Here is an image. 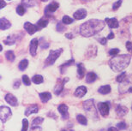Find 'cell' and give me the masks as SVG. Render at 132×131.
Segmentation results:
<instances>
[{"label": "cell", "mask_w": 132, "mask_h": 131, "mask_svg": "<svg viewBox=\"0 0 132 131\" xmlns=\"http://www.w3.org/2000/svg\"><path fill=\"white\" fill-rule=\"evenodd\" d=\"M32 81H33V82L34 83V84L38 85V84H41V83L44 82V79H43V77H42L41 75H36L32 78Z\"/></svg>", "instance_id": "29"}, {"label": "cell", "mask_w": 132, "mask_h": 131, "mask_svg": "<svg viewBox=\"0 0 132 131\" xmlns=\"http://www.w3.org/2000/svg\"><path fill=\"white\" fill-rule=\"evenodd\" d=\"M22 82L24 83V85L26 86H30L31 84V81L29 78H28V75H23L22 76Z\"/></svg>", "instance_id": "36"}, {"label": "cell", "mask_w": 132, "mask_h": 131, "mask_svg": "<svg viewBox=\"0 0 132 131\" xmlns=\"http://www.w3.org/2000/svg\"><path fill=\"white\" fill-rule=\"evenodd\" d=\"M105 22L110 28H118L119 27V22L116 18H105Z\"/></svg>", "instance_id": "13"}, {"label": "cell", "mask_w": 132, "mask_h": 131, "mask_svg": "<svg viewBox=\"0 0 132 131\" xmlns=\"http://www.w3.org/2000/svg\"><path fill=\"white\" fill-rule=\"evenodd\" d=\"M74 64V59H70V60H69L68 62H66L65 64H62L61 66L59 67L60 72H61L62 74H64V71H65V69H67V68L70 67V66H71V64Z\"/></svg>", "instance_id": "22"}, {"label": "cell", "mask_w": 132, "mask_h": 131, "mask_svg": "<svg viewBox=\"0 0 132 131\" xmlns=\"http://www.w3.org/2000/svg\"><path fill=\"white\" fill-rule=\"evenodd\" d=\"M105 26V22L99 19H91L80 27V34L83 37H91L100 33Z\"/></svg>", "instance_id": "1"}, {"label": "cell", "mask_w": 132, "mask_h": 131, "mask_svg": "<svg viewBox=\"0 0 132 131\" xmlns=\"http://www.w3.org/2000/svg\"><path fill=\"white\" fill-rule=\"evenodd\" d=\"M131 56L129 54L118 55L109 61V65L113 71L119 72L121 70L125 69L130 64Z\"/></svg>", "instance_id": "2"}, {"label": "cell", "mask_w": 132, "mask_h": 131, "mask_svg": "<svg viewBox=\"0 0 132 131\" xmlns=\"http://www.w3.org/2000/svg\"><path fill=\"white\" fill-rule=\"evenodd\" d=\"M83 106H84V111H85L89 117L91 118H96L97 117V111L96 109L94 107V100L93 99H88V100L85 101L83 103Z\"/></svg>", "instance_id": "3"}, {"label": "cell", "mask_w": 132, "mask_h": 131, "mask_svg": "<svg viewBox=\"0 0 132 131\" xmlns=\"http://www.w3.org/2000/svg\"><path fill=\"white\" fill-rule=\"evenodd\" d=\"M10 27H11V24H10V21H8L6 18L2 17L0 19V28H1V30H6Z\"/></svg>", "instance_id": "17"}, {"label": "cell", "mask_w": 132, "mask_h": 131, "mask_svg": "<svg viewBox=\"0 0 132 131\" xmlns=\"http://www.w3.org/2000/svg\"><path fill=\"white\" fill-rule=\"evenodd\" d=\"M39 46V40L38 39H33L30 42V46H29V52L33 57L36 56L37 54V48Z\"/></svg>", "instance_id": "9"}, {"label": "cell", "mask_w": 132, "mask_h": 131, "mask_svg": "<svg viewBox=\"0 0 132 131\" xmlns=\"http://www.w3.org/2000/svg\"><path fill=\"white\" fill-rule=\"evenodd\" d=\"M117 82H123L126 80V72H122L117 76Z\"/></svg>", "instance_id": "33"}, {"label": "cell", "mask_w": 132, "mask_h": 131, "mask_svg": "<svg viewBox=\"0 0 132 131\" xmlns=\"http://www.w3.org/2000/svg\"><path fill=\"white\" fill-rule=\"evenodd\" d=\"M77 75L80 79H82L85 75V68H84L82 64H77Z\"/></svg>", "instance_id": "21"}, {"label": "cell", "mask_w": 132, "mask_h": 131, "mask_svg": "<svg viewBox=\"0 0 132 131\" xmlns=\"http://www.w3.org/2000/svg\"><path fill=\"white\" fill-rule=\"evenodd\" d=\"M15 41H16V36L15 35H10L8 36V37L5 39L4 43L6 44V45H14L15 43Z\"/></svg>", "instance_id": "23"}, {"label": "cell", "mask_w": 132, "mask_h": 131, "mask_svg": "<svg viewBox=\"0 0 132 131\" xmlns=\"http://www.w3.org/2000/svg\"><path fill=\"white\" fill-rule=\"evenodd\" d=\"M117 128L119 130H123V129H125L126 128H127V124H126V123H125V122L118 123V124H117Z\"/></svg>", "instance_id": "35"}, {"label": "cell", "mask_w": 132, "mask_h": 131, "mask_svg": "<svg viewBox=\"0 0 132 131\" xmlns=\"http://www.w3.org/2000/svg\"><path fill=\"white\" fill-rule=\"evenodd\" d=\"M107 131H118V128H114V127H111L108 129Z\"/></svg>", "instance_id": "47"}, {"label": "cell", "mask_w": 132, "mask_h": 131, "mask_svg": "<svg viewBox=\"0 0 132 131\" xmlns=\"http://www.w3.org/2000/svg\"><path fill=\"white\" fill-rule=\"evenodd\" d=\"M81 2H89V1H92V0H81Z\"/></svg>", "instance_id": "50"}, {"label": "cell", "mask_w": 132, "mask_h": 131, "mask_svg": "<svg viewBox=\"0 0 132 131\" xmlns=\"http://www.w3.org/2000/svg\"><path fill=\"white\" fill-rule=\"evenodd\" d=\"M62 51H63L62 48L50 51L49 56L47 57V58L46 59V61H45V67L51 66V65L53 64L54 63L56 62V60L59 57L60 55H61Z\"/></svg>", "instance_id": "4"}, {"label": "cell", "mask_w": 132, "mask_h": 131, "mask_svg": "<svg viewBox=\"0 0 132 131\" xmlns=\"http://www.w3.org/2000/svg\"><path fill=\"white\" fill-rule=\"evenodd\" d=\"M116 112L118 115V117H122L128 112V109L127 107L123 106H118L117 108H116Z\"/></svg>", "instance_id": "18"}, {"label": "cell", "mask_w": 132, "mask_h": 131, "mask_svg": "<svg viewBox=\"0 0 132 131\" xmlns=\"http://www.w3.org/2000/svg\"><path fill=\"white\" fill-rule=\"evenodd\" d=\"M98 41L101 44V45H105L107 42V39H105V38H100V39H98Z\"/></svg>", "instance_id": "42"}, {"label": "cell", "mask_w": 132, "mask_h": 131, "mask_svg": "<svg viewBox=\"0 0 132 131\" xmlns=\"http://www.w3.org/2000/svg\"><path fill=\"white\" fill-rule=\"evenodd\" d=\"M118 52H119V50L115 48V49H111L109 51V55L111 56H115V55H117Z\"/></svg>", "instance_id": "40"}, {"label": "cell", "mask_w": 132, "mask_h": 131, "mask_svg": "<svg viewBox=\"0 0 132 131\" xmlns=\"http://www.w3.org/2000/svg\"><path fill=\"white\" fill-rule=\"evenodd\" d=\"M111 90H112V89H111V87L109 85L101 86V87L99 88V93L101 94H107L110 93Z\"/></svg>", "instance_id": "26"}, {"label": "cell", "mask_w": 132, "mask_h": 131, "mask_svg": "<svg viewBox=\"0 0 132 131\" xmlns=\"http://www.w3.org/2000/svg\"><path fill=\"white\" fill-rule=\"evenodd\" d=\"M114 37H115V34L112 32H111L109 34H108L106 39H107V40H112V39H114Z\"/></svg>", "instance_id": "45"}, {"label": "cell", "mask_w": 132, "mask_h": 131, "mask_svg": "<svg viewBox=\"0 0 132 131\" xmlns=\"http://www.w3.org/2000/svg\"><path fill=\"white\" fill-rule=\"evenodd\" d=\"M59 5L57 2H52L45 9V13H46V15H48L49 14L51 15L52 13L56 11V10L59 9Z\"/></svg>", "instance_id": "10"}, {"label": "cell", "mask_w": 132, "mask_h": 131, "mask_svg": "<svg viewBox=\"0 0 132 131\" xmlns=\"http://www.w3.org/2000/svg\"><path fill=\"white\" fill-rule=\"evenodd\" d=\"M19 87H20V81L16 80L15 82L14 85H13V88H14V89H17Z\"/></svg>", "instance_id": "44"}, {"label": "cell", "mask_w": 132, "mask_h": 131, "mask_svg": "<svg viewBox=\"0 0 132 131\" xmlns=\"http://www.w3.org/2000/svg\"><path fill=\"white\" fill-rule=\"evenodd\" d=\"M5 57H6L7 60H9L10 62H13L15 58V53L12 51H8L6 53H5Z\"/></svg>", "instance_id": "30"}, {"label": "cell", "mask_w": 132, "mask_h": 131, "mask_svg": "<svg viewBox=\"0 0 132 131\" xmlns=\"http://www.w3.org/2000/svg\"><path fill=\"white\" fill-rule=\"evenodd\" d=\"M22 4L28 8L33 7L37 4V0H22Z\"/></svg>", "instance_id": "27"}, {"label": "cell", "mask_w": 132, "mask_h": 131, "mask_svg": "<svg viewBox=\"0 0 132 131\" xmlns=\"http://www.w3.org/2000/svg\"><path fill=\"white\" fill-rule=\"evenodd\" d=\"M65 36H66V38L69 39V40H71V39L73 38V35L71 34V33H66Z\"/></svg>", "instance_id": "48"}, {"label": "cell", "mask_w": 132, "mask_h": 131, "mask_svg": "<svg viewBox=\"0 0 132 131\" xmlns=\"http://www.w3.org/2000/svg\"><path fill=\"white\" fill-rule=\"evenodd\" d=\"M25 11H26V10H25V7H24V5H22V4H20V5H18L17 8H16V13L19 15H23L25 14Z\"/></svg>", "instance_id": "32"}, {"label": "cell", "mask_w": 132, "mask_h": 131, "mask_svg": "<svg viewBox=\"0 0 132 131\" xmlns=\"http://www.w3.org/2000/svg\"><path fill=\"white\" fill-rule=\"evenodd\" d=\"M87 14H88V13H87L86 10L80 9V10H76V11L74 13L73 16L76 20H81V19H83V18H85L87 16Z\"/></svg>", "instance_id": "14"}, {"label": "cell", "mask_w": 132, "mask_h": 131, "mask_svg": "<svg viewBox=\"0 0 132 131\" xmlns=\"http://www.w3.org/2000/svg\"><path fill=\"white\" fill-rule=\"evenodd\" d=\"M98 109L100 111V113L101 114V116L103 117H107L109 114V103L107 102H100L98 104Z\"/></svg>", "instance_id": "6"}, {"label": "cell", "mask_w": 132, "mask_h": 131, "mask_svg": "<svg viewBox=\"0 0 132 131\" xmlns=\"http://www.w3.org/2000/svg\"><path fill=\"white\" fill-rule=\"evenodd\" d=\"M39 98H40L41 101L43 103H46L50 99H52V94L49 92H45V93H39Z\"/></svg>", "instance_id": "19"}, {"label": "cell", "mask_w": 132, "mask_h": 131, "mask_svg": "<svg viewBox=\"0 0 132 131\" xmlns=\"http://www.w3.org/2000/svg\"><path fill=\"white\" fill-rule=\"evenodd\" d=\"M28 66V60L23 59L19 63V64H18V69H19L21 71H23V70H25L27 69Z\"/></svg>", "instance_id": "25"}, {"label": "cell", "mask_w": 132, "mask_h": 131, "mask_svg": "<svg viewBox=\"0 0 132 131\" xmlns=\"http://www.w3.org/2000/svg\"><path fill=\"white\" fill-rule=\"evenodd\" d=\"M97 78H98V76H97V75L95 73L89 72L86 75V82L88 83H92V82H94Z\"/></svg>", "instance_id": "20"}, {"label": "cell", "mask_w": 132, "mask_h": 131, "mask_svg": "<svg viewBox=\"0 0 132 131\" xmlns=\"http://www.w3.org/2000/svg\"><path fill=\"white\" fill-rule=\"evenodd\" d=\"M57 32L62 33V32H64V31L66 30V28L64 27V26H63L61 24V22H59V23H57Z\"/></svg>", "instance_id": "37"}, {"label": "cell", "mask_w": 132, "mask_h": 131, "mask_svg": "<svg viewBox=\"0 0 132 131\" xmlns=\"http://www.w3.org/2000/svg\"><path fill=\"white\" fill-rule=\"evenodd\" d=\"M12 112L9 107L5 106H1L0 107V120L2 123H5L11 117Z\"/></svg>", "instance_id": "5"}, {"label": "cell", "mask_w": 132, "mask_h": 131, "mask_svg": "<svg viewBox=\"0 0 132 131\" xmlns=\"http://www.w3.org/2000/svg\"><path fill=\"white\" fill-rule=\"evenodd\" d=\"M43 121H44L43 117H36V118L34 119L32 125H33V126H38L39 124H42V123H43Z\"/></svg>", "instance_id": "34"}, {"label": "cell", "mask_w": 132, "mask_h": 131, "mask_svg": "<svg viewBox=\"0 0 132 131\" xmlns=\"http://www.w3.org/2000/svg\"><path fill=\"white\" fill-rule=\"evenodd\" d=\"M48 23H49V21L46 19V18H41L40 20H39L38 21V22H37V26L39 28H46L47 25H48Z\"/></svg>", "instance_id": "24"}, {"label": "cell", "mask_w": 132, "mask_h": 131, "mask_svg": "<svg viewBox=\"0 0 132 131\" xmlns=\"http://www.w3.org/2000/svg\"><path fill=\"white\" fill-rule=\"evenodd\" d=\"M42 2H46V1H48V0H41Z\"/></svg>", "instance_id": "51"}, {"label": "cell", "mask_w": 132, "mask_h": 131, "mask_svg": "<svg viewBox=\"0 0 132 131\" xmlns=\"http://www.w3.org/2000/svg\"><path fill=\"white\" fill-rule=\"evenodd\" d=\"M125 46H126V48H127V50H128V51L131 52V54H132V43L130 42V41H127Z\"/></svg>", "instance_id": "41"}, {"label": "cell", "mask_w": 132, "mask_h": 131, "mask_svg": "<svg viewBox=\"0 0 132 131\" xmlns=\"http://www.w3.org/2000/svg\"><path fill=\"white\" fill-rule=\"evenodd\" d=\"M68 80H69L68 78H65V79H64V80H60V79L59 80L56 88H54V93L56 95H59V94L61 93V92L64 90V84L68 82Z\"/></svg>", "instance_id": "8"}, {"label": "cell", "mask_w": 132, "mask_h": 131, "mask_svg": "<svg viewBox=\"0 0 132 131\" xmlns=\"http://www.w3.org/2000/svg\"><path fill=\"white\" fill-rule=\"evenodd\" d=\"M74 22V20L72 18H70V16H68V15H64V16H63V19H62V22L64 23L65 25H69V24H71Z\"/></svg>", "instance_id": "31"}, {"label": "cell", "mask_w": 132, "mask_h": 131, "mask_svg": "<svg viewBox=\"0 0 132 131\" xmlns=\"http://www.w3.org/2000/svg\"><path fill=\"white\" fill-rule=\"evenodd\" d=\"M87 88L84 87V86H80L77 88L76 89L75 93H74V95L76 97H78V98H82V97L87 93Z\"/></svg>", "instance_id": "15"}, {"label": "cell", "mask_w": 132, "mask_h": 131, "mask_svg": "<svg viewBox=\"0 0 132 131\" xmlns=\"http://www.w3.org/2000/svg\"><path fill=\"white\" fill-rule=\"evenodd\" d=\"M76 120L78 121V123H80V124L82 125H87V124H88L87 117L81 114H78L77 116H76Z\"/></svg>", "instance_id": "28"}, {"label": "cell", "mask_w": 132, "mask_h": 131, "mask_svg": "<svg viewBox=\"0 0 132 131\" xmlns=\"http://www.w3.org/2000/svg\"><path fill=\"white\" fill-rule=\"evenodd\" d=\"M57 110H59V113L61 114L62 118L63 119H68L69 118V113H68V106L64 104H59V107H57Z\"/></svg>", "instance_id": "11"}, {"label": "cell", "mask_w": 132, "mask_h": 131, "mask_svg": "<svg viewBox=\"0 0 132 131\" xmlns=\"http://www.w3.org/2000/svg\"><path fill=\"white\" fill-rule=\"evenodd\" d=\"M4 99H5V101L10 104V106H17V99L11 93L6 94Z\"/></svg>", "instance_id": "12"}, {"label": "cell", "mask_w": 132, "mask_h": 131, "mask_svg": "<svg viewBox=\"0 0 132 131\" xmlns=\"http://www.w3.org/2000/svg\"><path fill=\"white\" fill-rule=\"evenodd\" d=\"M71 131H73V130H71Z\"/></svg>", "instance_id": "53"}, {"label": "cell", "mask_w": 132, "mask_h": 131, "mask_svg": "<svg viewBox=\"0 0 132 131\" xmlns=\"http://www.w3.org/2000/svg\"><path fill=\"white\" fill-rule=\"evenodd\" d=\"M24 29L27 31L28 34L33 35L37 32V31L40 29V28H39L37 25H34L31 22H25V24H24Z\"/></svg>", "instance_id": "7"}, {"label": "cell", "mask_w": 132, "mask_h": 131, "mask_svg": "<svg viewBox=\"0 0 132 131\" xmlns=\"http://www.w3.org/2000/svg\"><path fill=\"white\" fill-rule=\"evenodd\" d=\"M5 6H6V3H5L4 0H1V7H0V9H3V8H4Z\"/></svg>", "instance_id": "46"}, {"label": "cell", "mask_w": 132, "mask_h": 131, "mask_svg": "<svg viewBox=\"0 0 132 131\" xmlns=\"http://www.w3.org/2000/svg\"><path fill=\"white\" fill-rule=\"evenodd\" d=\"M121 4H122V0H118V1H117L112 4V9L114 10H117L121 6Z\"/></svg>", "instance_id": "39"}, {"label": "cell", "mask_w": 132, "mask_h": 131, "mask_svg": "<svg viewBox=\"0 0 132 131\" xmlns=\"http://www.w3.org/2000/svg\"><path fill=\"white\" fill-rule=\"evenodd\" d=\"M28 128V121L27 119L22 120V131H27Z\"/></svg>", "instance_id": "38"}, {"label": "cell", "mask_w": 132, "mask_h": 131, "mask_svg": "<svg viewBox=\"0 0 132 131\" xmlns=\"http://www.w3.org/2000/svg\"><path fill=\"white\" fill-rule=\"evenodd\" d=\"M39 111V106H36V104H33V106H30L27 107L25 111V115L27 117H28L31 114H35Z\"/></svg>", "instance_id": "16"}, {"label": "cell", "mask_w": 132, "mask_h": 131, "mask_svg": "<svg viewBox=\"0 0 132 131\" xmlns=\"http://www.w3.org/2000/svg\"><path fill=\"white\" fill-rule=\"evenodd\" d=\"M128 92H129V93H132V87H130V88H129Z\"/></svg>", "instance_id": "49"}, {"label": "cell", "mask_w": 132, "mask_h": 131, "mask_svg": "<svg viewBox=\"0 0 132 131\" xmlns=\"http://www.w3.org/2000/svg\"><path fill=\"white\" fill-rule=\"evenodd\" d=\"M61 131H67V130H64H64H61Z\"/></svg>", "instance_id": "52"}, {"label": "cell", "mask_w": 132, "mask_h": 131, "mask_svg": "<svg viewBox=\"0 0 132 131\" xmlns=\"http://www.w3.org/2000/svg\"><path fill=\"white\" fill-rule=\"evenodd\" d=\"M30 131H41V128L39 126H32Z\"/></svg>", "instance_id": "43"}]
</instances>
